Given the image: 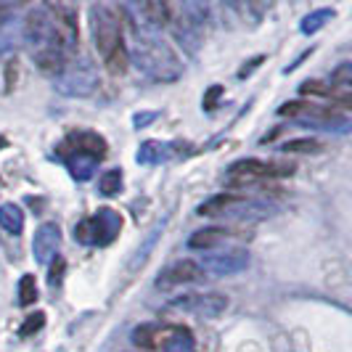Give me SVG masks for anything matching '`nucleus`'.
I'll use <instances>...</instances> for the list:
<instances>
[{"mask_svg": "<svg viewBox=\"0 0 352 352\" xmlns=\"http://www.w3.org/2000/svg\"><path fill=\"white\" fill-rule=\"evenodd\" d=\"M93 40L96 48L104 58L106 69L111 74H124L127 72V48L122 40V27L117 14H111L109 8H93Z\"/></svg>", "mask_w": 352, "mask_h": 352, "instance_id": "nucleus-1", "label": "nucleus"}, {"mask_svg": "<svg viewBox=\"0 0 352 352\" xmlns=\"http://www.w3.org/2000/svg\"><path fill=\"white\" fill-rule=\"evenodd\" d=\"M133 344L141 350L162 352H196L194 334L186 326H154L143 323L133 331Z\"/></svg>", "mask_w": 352, "mask_h": 352, "instance_id": "nucleus-2", "label": "nucleus"}, {"mask_svg": "<svg viewBox=\"0 0 352 352\" xmlns=\"http://www.w3.org/2000/svg\"><path fill=\"white\" fill-rule=\"evenodd\" d=\"M120 230H122V217L114 210L104 207L93 217L74 226V241H80L85 247H106L120 236Z\"/></svg>", "mask_w": 352, "mask_h": 352, "instance_id": "nucleus-3", "label": "nucleus"}, {"mask_svg": "<svg viewBox=\"0 0 352 352\" xmlns=\"http://www.w3.org/2000/svg\"><path fill=\"white\" fill-rule=\"evenodd\" d=\"M281 117H289V120H297L302 124H318V127H347V117L339 114L334 109H326V106L310 104V101H292V104H283L278 109Z\"/></svg>", "mask_w": 352, "mask_h": 352, "instance_id": "nucleus-4", "label": "nucleus"}, {"mask_svg": "<svg viewBox=\"0 0 352 352\" xmlns=\"http://www.w3.org/2000/svg\"><path fill=\"white\" fill-rule=\"evenodd\" d=\"M247 265H249L247 249H223V252L204 254L199 267L204 273H212V276H233V273L247 270Z\"/></svg>", "mask_w": 352, "mask_h": 352, "instance_id": "nucleus-5", "label": "nucleus"}, {"mask_svg": "<svg viewBox=\"0 0 352 352\" xmlns=\"http://www.w3.org/2000/svg\"><path fill=\"white\" fill-rule=\"evenodd\" d=\"M294 173V164H281V162H263V159H241L228 170L230 177L236 180H254V177H286Z\"/></svg>", "mask_w": 352, "mask_h": 352, "instance_id": "nucleus-6", "label": "nucleus"}, {"mask_svg": "<svg viewBox=\"0 0 352 352\" xmlns=\"http://www.w3.org/2000/svg\"><path fill=\"white\" fill-rule=\"evenodd\" d=\"M167 307L170 310H180V313L217 318L228 310V300L223 294H191V297H180V300L170 302Z\"/></svg>", "mask_w": 352, "mask_h": 352, "instance_id": "nucleus-7", "label": "nucleus"}, {"mask_svg": "<svg viewBox=\"0 0 352 352\" xmlns=\"http://www.w3.org/2000/svg\"><path fill=\"white\" fill-rule=\"evenodd\" d=\"M56 154H58V157H69V154H93V157L101 159L106 154V141L98 135V133H90V130H85V133H74V135H69L67 141L56 148Z\"/></svg>", "mask_w": 352, "mask_h": 352, "instance_id": "nucleus-8", "label": "nucleus"}, {"mask_svg": "<svg viewBox=\"0 0 352 352\" xmlns=\"http://www.w3.org/2000/svg\"><path fill=\"white\" fill-rule=\"evenodd\" d=\"M204 276V270L191 260H180V263L167 265L157 276L159 289H173V286H183V283H194Z\"/></svg>", "mask_w": 352, "mask_h": 352, "instance_id": "nucleus-9", "label": "nucleus"}, {"mask_svg": "<svg viewBox=\"0 0 352 352\" xmlns=\"http://www.w3.org/2000/svg\"><path fill=\"white\" fill-rule=\"evenodd\" d=\"M61 244V228L56 223H43L35 230V239H32V254L40 265L51 263L56 257V249Z\"/></svg>", "mask_w": 352, "mask_h": 352, "instance_id": "nucleus-10", "label": "nucleus"}, {"mask_svg": "<svg viewBox=\"0 0 352 352\" xmlns=\"http://www.w3.org/2000/svg\"><path fill=\"white\" fill-rule=\"evenodd\" d=\"M194 148L191 146H183V143H162V141H146L138 148V162L141 164H157V162H164V159H175V157H186L191 154Z\"/></svg>", "mask_w": 352, "mask_h": 352, "instance_id": "nucleus-11", "label": "nucleus"}, {"mask_svg": "<svg viewBox=\"0 0 352 352\" xmlns=\"http://www.w3.org/2000/svg\"><path fill=\"white\" fill-rule=\"evenodd\" d=\"M67 159V167H69L72 177L77 180V183H85V180H90L93 177V173H96V162H98V157H93V154H69Z\"/></svg>", "mask_w": 352, "mask_h": 352, "instance_id": "nucleus-12", "label": "nucleus"}, {"mask_svg": "<svg viewBox=\"0 0 352 352\" xmlns=\"http://www.w3.org/2000/svg\"><path fill=\"white\" fill-rule=\"evenodd\" d=\"M244 199L241 196H233V194H220V196H212L210 201H204L201 207H199V214L201 217H217V214H226L230 212L233 207H239Z\"/></svg>", "mask_w": 352, "mask_h": 352, "instance_id": "nucleus-13", "label": "nucleus"}, {"mask_svg": "<svg viewBox=\"0 0 352 352\" xmlns=\"http://www.w3.org/2000/svg\"><path fill=\"white\" fill-rule=\"evenodd\" d=\"M35 61L43 72H48V74H61L64 64H67V56H64L61 48L45 45V48H40V51L35 53Z\"/></svg>", "mask_w": 352, "mask_h": 352, "instance_id": "nucleus-14", "label": "nucleus"}, {"mask_svg": "<svg viewBox=\"0 0 352 352\" xmlns=\"http://www.w3.org/2000/svg\"><path fill=\"white\" fill-rule=\"evenodd\" d=\"M0 228L11 236H19L24 230V212L16 204H3L0 207Z\"/></svg>", "mask_w": 352, "mask_h": 352, "instance_id": "nucleus-15", "label": "nucleus"}, {"mask_svg": "<svg viewBox=\"0 0 352 352\" xmlns=\"http://www.w3.org/2000/svg\"><path fill=\"white\" fill-rule=\"evenodd\" d=\"M230 230L223 228H204V230H196L194 236L188 239V249H212L217 247L223 239H228Z\"/></svg>", "mask_w": 352, "mask_h": 352, "instance_id": "nucleus-16", "label": "nucleus"}, {"mask_svg": "<svg viewBox=\"0 0 352 352\" xmlns=\"http://www.w3.org/2000/svg\"><path fill=\"white\" fill-rule=\"evenodd\" d=\"M141 8L148 21L154 24H167L170 21V8H167V0H141Z\"/></svg>", "mask_w": 352, "mask_h": 352, "instance_id": "nucleus-17", "label": "nucleus"}, {"mask_svg": "<svg viewBox=\"0 0 352 352\" xmlns=\"http://www.w3.org/2000/svg\"><path fill=\"white\" fill-rule=\"evenodd\" d=\"M98 191L104 196H114L122 191V173L120 170H109V173H104L101 175V180H98Z\"/></svg>", "mask_w": 352, "mask_h": 352, "instance_id": "nucleus-18", "label": "nucleus"}, {"mask_svg": "<svg viewBox=\"0 0 352 352\" xmlns=\"http://www.w3.org/2000/svg\"><path fill=\"white\" fill-rule=\"evenodd\" d=\"M281 151H289V154H318V151H323V146H320V141H313V138H297V141L283 143Z\"/></svg>", "mask_w": 352, "mask_h": 352, "instance_id": "nucleus-19", "label": "nucleus"}, {"mask_svg": "<svg viewBox=\"0 0 352 352\" xmlns=\"http://www.w3.org/2000/svg\"><path fill=\"white\" fill-rule=\"evenodd\" d=\"M35 302H37L35 276H21V281H19V305L30 307V305H35Z\"/></svg>", "mask_w": 352, "mask_h": 352, "instance_id": "nucleus-20", "label": "nucleus"}, {"mask_svg": "<svg viewBox=\"0 0 352 352\" xmlns=\"http://www.w3.org/2000/svg\"><path fill=\"white\" fill-rule=\"evenodd\" d=\"M43 326H45V313H40V310H37V313H32V316L24 318V323L19 326V334H21V336H32V334H37Z\"/></svg>", "mask_w": 352, "mask_h": 352, "instance_id": "nucleus-21", "label": "nucleus"}, {"mask_svg": "<svg viewBox=\"0 0 352 352\" xmlns=\"http://www.w3.org/2000/svg\"><path fill=\"white\" fill-rule=\"evenodd\" d=\"M329 19H331V11H316V14H310V16L302 21V32H305V35H313V32H318Z\"/></svg>", "mask_w": 352, "mask_h": 352, "instance_id": "nucleus-22", "label": "nucleus"}, {"mask_svg": "<svg viewBox=\"0 0 352 352\" xmlns=\"http://www.w3.org/2000/svg\"><path fill=\"white\" fill-rule=\"evenodd\" d=\"M350 80H352V67H350V64H342V67L331 74V88H334V90H347Z\"/></svg>", "mask_w": 352, "mask_h": 352, "instance_id": "nucleus-23", "label": "nucleus"}, {"mask_svg": "<svg viewBox=\"0 0 352 352\" xmlns=\"http://www.w3.org/2000/svg\"><path fill=\"white\" fill-rule=\"evenodd\" d=\"M64 267H67V263L61 260V257H56L51 265V276H48V281H51V286H58L61 283V276H64Z\"/></svg>", "mask_w": 352, "mask_h": 352, "instance_id": "nucleus-24", "label": "nucleus"}, {"mask_svg": "<svg viewBox=\"0 0 352 352\" xmlns=\"http://www.w3.org/2000/svg\"><path fill=\"white\" fill-rule=\"evenodd\" d=\"M154 117H159V111H138V114H135V122H133V124L141 130V127H146V124L154 122Z\"/></svg>", "mask_w": 352, "mask_h": 352, "instance_id": "nucleus-25", "label": "nucleus"}, {"mask_svg": "<svg viewBox=\"0 0 352 352\" xmlns=\"http://www.w3.org/2000/svg\"><path fill=\"white\" fill-rule=\"evenodd\" d=\"M223 93V88L220 85H212L210 90H207V101H204V109H214V104H217V96Z\"/></svg>", "mask_w": 352, "mask_h": 352, "instance_id": "nucleus-26", "label": "nucleus"}, {"mask_svg": "<svg viewBox=\"0 0 352 352\" xmlns=\"http://www.w3.org/2000/svg\"><path fill=\"white\" fill-rule=\"evenodd\" d=\"M16 72H19L16 61H8V85H6V90H8V93H11V90H14V85H16Z\"/></svg>", "mask_w": 352, "mask_h": 352, "instance_id": "nucleus-27", "label": "nucleus"}, {"mask_svg": "<svg viewBox=\"0 0 352 352\" xmlns=\"http://www.w3.org/2000/svg\"><path fill=\"white\" fill-rule=\"evenodd\" d=\"M3 19H6V0H0V24H3Z\"/></svg>", "mask_w": 352, "mask_h": 352, "instance_id": "nucleus-28", "label": "nucleus"}, {"mask_svg": "<svg viewBox=\"0 0 352 352\" xmlns=\"http://www.w3.org/2000/svg\"><path fill=\"white\" fill-rule=\"evenodd\" d=\"M6 146H8V141H6V135H0V151H3Z\"/></svg>", "mask_w": 352, "mask_h": 352, "instance_id": "nucleus-29", "label": "nucleus"}, {"mask_svg": "<svg viewBox=\"0 0 352 352\" xmlns=\"http://www.w3.org/2000/svg\"><path fill=\"white\" fill-rule=\"evenodd\" d=\"M226 3H230V6H236V3H239V0H226Z\"/></svg>", "mask_w": 352, "mask_h": 352, "instance_id": "nucleus-30", "label": "nucleus"}, {"mask_svg": "<svg viewBox=\"0 0 352 352\" xmlns=\"http://www.w3.org/2000/svg\"><path fill=\"white\" fill-rule=\"evenodd\" d=\"M21 3H27V0H21Z\"/></svg>", "mask_w": 352, "mask_h": 352, "instance_id": "nucleus-31", "label": "nucleus"}]
</instances>
